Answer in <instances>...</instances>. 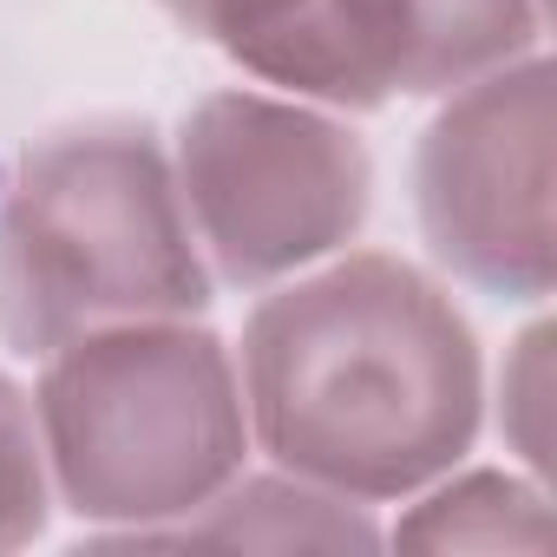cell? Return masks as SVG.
Here are the masks:
<instances>
[{"label":"cell","instance_id":"6da1fadb","mask_svg":"<svg viewBox=\"0 0 557 557\" xmlns=\"http://www.w3.org/2000/svg\"><path fill=\"white\" fill-rule=\"evenodd\" d=\"M236 381L249 440L355 505L413 498L472 453L485 420L472 322L387 249H348L275 283L243 322Z\"/></svg>","mask_w":557,"mask_h":557},{"label":"cell","instance_id":"7a4b0ae2","mask_svg":"<svg viewBox=\"0 0 557 557\" xmlns=\"http://www.w3.org/2000/svg\"><path fill=\"white\" fill-rule=\"evenodd\" d=\"M210 302L171 151L151 125L92 119L40 138L0 203V335L53 355L125 322H177Z\"/></svg>","mask_w":557,"mask_h":557},{"label":"cell","instance_id":"3957f363","mask_svg":"<svg viewBox=\"0 0 557 557\" xmlns=\"http://www.w3.org/2000/svg\"><path fill=\"white\" fill-rule=\"evenodd\" d=\"M34 420L60 505L125 544L210 505L249 453L236 361L190 315L53 348Z\"/></svg>","mask_w":557,"mask_h":557},{"label":"cell","instance_id":"277c9868","mask_svg":"<svg viewBox=\"0 0 557 557\" xmlns=\"http://www.w3.org/2000/svg\"><path fill=\"white\" fill-rule=\"evenodd\" d=\"M171 177L210 283L275 289L342 256L374 203L368 145L315 99L210 92L184 112Z\"/></svg>","mask_w":557,"mask_h":557},{"label":"cell","instance_id":"5b68a950","mask_svg":"<svg viewBox=\"0 0 557 557\" xmlns=\"http://www.w3.org/2000/svg\"><path fill=\"white\" fill-rule=\"evenodd\" d=\"M413 210L440 269L459 283L544 302L550 249V60L524 53L459 92L413 151Z\"/></svg>","mask_w":557,"mask_h":557},{"label":"cell","instance_id":"8992f818","mask_svg":"<svg viewBox=\"0 0 557 557\" xmlns=\"http://www.w3.org/2000/svg\"><path fill=\"white\" fill-rule=\"evenodd\" d=\"M374 106L446 99L537 53V0H342Z\"/></svg>","mask_w":557,"mask_h":557},{"label":"cell","instance_id":"52a82bcc","mask_svg":"<svg viewBox=\"0 0 557 557\" xmlns=\"http://www.w3.org/2000/svg\"><path fill=\"white\" fill-rule=\"evenodd\" d=\"M132 544H275V550H368L381 544V531L368 524V511L342 492H322L296 472L275 466L269 479H230L210 505H197L190 518L145 531Z\"/></svg>","mask_w":557,"mask_h":557},{"label":"cell","instance_id":"ba28073f","mask_svg":"<svg viewBox=\"0 0 557 557\" xmlns=\"http://www.w3.org/2000/svg\"><path fill=\"white\" fill-rule=\"evenodd\" d=\"M400 550H524L544 557L557 544L550 498L518 472H440L420 485V505L394 524Z\"/></svg>","mask_w":557,"mask_h":557},{"label":"cell","instance_id":"9c48e42d","mask_svg":"<svg viewBox=\"0 0 557 557\" xmlns=\"http://www.w3.org/2000/svg\"><path fill=\"white\" fill-rule=\"evenodd\" d=\"M47 505H53V479H47L34 400L0 374V550L34 544L47 524Z\"/></svg>","mask_w":557,"mask_h":557},{"label":"cell","instance_id":"30bf717a","mask_svg":"<svg viewBox=\"0 0 557 557\" xmlns=\"http://www.w3.org/2000/svg\"><path fill=\"white\" fill-rule=\"evenodd\" d=\"M550 329H531L518 348H511V361H505V374H498V426H505V440H511V453H524V466L531 472H544L550 466V453H544V413H550Z\"/></svg>","mask_w":557,"mask_h":557}]
</instances>
